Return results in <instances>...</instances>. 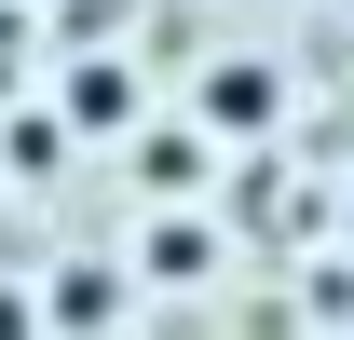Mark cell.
<instances>
[{"label":"cell","instance_id":"3957f363","mask_svg":"<svg viewBox=\"0 0 354 340\" xmlns=\"http://www.w3.org/2000/svg\"><path fill=\"white\" fill-rule=\"evenodd\" d=\"M68 109H82V123H123L136 95H123V68H82V82H68Z\"/></svg>","mask_w":354,"mask_h":340},{"label":"cell","instance_id":"7a4b0ae2","mask_svg":"<svg viewBox=\"0 0 354 340\" xmlns=\"http://www.w3.org/2000/svg\"><path fill=\"white\" fill-rule=\"evenodd\" d=\"M55 313H68V327H109L123 286H109V272H55Z\"/></svg>","mask_w":354,"mask_h":340},{"label":"cell","instance_id":"5b68a950","mask_svg":"<svg viewBox=\"0 0 354 340\" xmlns=\"http://www.w3.org/2000/svg\"><path fill=\"white\" fill-rule=\"evenodd\" d=\"M341 232H354V218H341Z\"/></svg>","mask_w":354,"mask_h":340},{"label":"cell","instance_id":"277c9868","mask_svg":"<svg viewBox=\"0 0 354 340\" xmlns=\"http://www.w3.org/2000/svg\"><path fill=\"white\" fill-rule=\"evenodd\" d=\"M0 340H28V299H14V286H0Z\"/></svg>","mask_w":354,"mask_h":340},{"label":"cell","instance_id":"6da1fadb","mask_svg":"<svg viewBox=\"0 0 354 340\" xmlns=\"http://www.w3.org/2000/svg\"><path fill=\"white\" fill-rule=\"evenodd\" d=\"M205 123H218V136H259L272 123V68H218V82H205Z\"/></svg>","mask_w":354,"mask_h":340}]
</instances>
